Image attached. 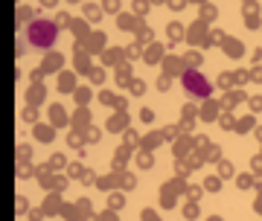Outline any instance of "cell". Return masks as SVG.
<instances>
[{"instance_id":"obj_2","label":"cell","mask_w":262,"mask_h":221,"mask_svg":"<svg viewBox=\"0 0 262 221\" xmlns=\"http://www.w3.org/2000/svg\"><path fill=\"white\" fill-rule=\"evenodd\" d=\"M181 84L187 87V93H192V96H198V99H207V96L213 93L210 82H207L204 76L198 73V70H187V73L181 76Z\"/></svg>"},{"instance_id":"obj_1","label":"cell","mask_w":262,"mask_h":221,"mask_svg":"<svg viewBox=\"0 0 262 221\" xmlns=\"http://www.w3.org/2000/svg\"><path fill=\"white\" fill-rule=\"evenodd\" d=\"M56 35H58L56 24H53V20H47V18H35L27 27V41L32 47H38V50H50V47H53V41H56Z\"/></svg>"}]
</instances>
